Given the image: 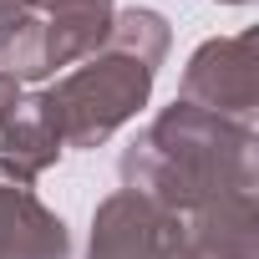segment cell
Returning <instances> with one entry per match:
<instances>
[{"instance_id":"6da1fadb","label":"cell","mask_w":259,"mask_h":259,"mask_svg":"<svg viewBox=\"0 0 259 259\" xmlns=\"http://www.w3.org/2000/svg\"><path fill=\"white\" fill-rule=\"evenodd\" d=\"M122 188L168 213H198L234 193H259V133L249 122L173 102L117 158Z\"/></svg>"},{"instance_id":"7a4b0ae2","label":"cell","mask_w":259,"mask_h":259,"mask_svg":"<svg viewBox=\"0 0 259 259\" xmlns=\"http://www.w3.org/2000/svg\"><path fill=\"white\" fill-rule=\"evenodd\" d=\"M153 66L127 56L117 46L92 51L71 76H61L46 97L51 117H56V133L61 148H102L127 117H138V107H148L153 97Z\"/></svg>"},{"instance_id":"3957f363","label":"cell","mask_w":259,"mask_h":259,"mask_svg":"<svg viewBox=\"0 0 259 259\" xmlns=\"http://www.w3.org/2000/svg\"><path fill=\"white\" fill-rule=\"evenodd\" d=\"M87 259H219L208 254L183 213L158 208L143 193H112L92 213V249Z\"/></svg>"},{"instance_id":"277c9868","label":"cell","mask_w":259,"mask_h":259,"mask_svg":"<svg viewBox=\"0 0 259 259\" xmlns=\"http://www.w3.org/2000/svg\"><path fill=\"white\" fill-rule=\"evenodd\" d=\"M188 107L249 122L259 107V36L239 31V36H213L203 41L188 66H183V87H178Z\"/></svg>"},{"instance_id":"5b68a950","label":"cell","mask_w":259,"mask_h":259,"mask_svg":"<svg viewBox=\"0 0 259 259\" xmlns=\"http://www.w3.org/2000/svg\"><path fill=\"white\" fill-rule=\"evenodd\" d=\"M0 259H71L66 224L26 188L0 178Z\"/></svg>"},{"instance_id":"8992f818","label":"cell","mask_w":259,"mask_h":259,"mask_svg":"<svg viewBox=\"0 0 259 259\" xmlns=\"http://www.w3.org/2000/svg\"><path fill=\"white\" fill-rule=\"evenodd\" d=\"M31 16L41 26L46 61L56 71V66H71V61H87L92 51H102L117 6L112 0H31Z\"/></svg>"},{"instance_id":"52a82bcc","label":"cell","mask_w":259,"mask_h":259,"mask_svg":"<svg viewBox=\"0 0 259 259\" xmlns=\"http://www.w3.org/2000/svg\"><path fill=\"white\" fill-rule=\"evenodd\" d=\"M61 158V133L46 97H21V107L0 122V178L6 183H36L51 163Z\"/></svg>"},{"instance_id":"ba28073f","label":"cell","mask_w":259,"mask_h":259,"mask_svg":"<svg viewBox=\"0 0 259 259\" xmlns=\"http://www.w3.org/2000/svg\"><path fill=\"white\" fill-rule=\"evenodd\" d=\"M168 41H173L168 21H163L158 11L133 6V11H117V16H112V31H107V41H102V46H117V51L138 56V61H148V66L158 71V66H163V56H168Z\"/></svg>"},{"instance_id":"9c48e42d","label":"cell","mask_w":259,"mask_h":259,"mask_svg":"<svg viewBox=\"0 0 259 259\" xmlns=\"http://www.w3.org/2000/svg\"><path fill=\"white\" fill-rule=\"evenodd\" d=\"M16 107H21V81L0 71V122H6V117H11Z\"/></svg>"},{"instance_id":"30bf717a","label":"cell","mask_w":259,"mask_h":259,"mask_svg":"<svg viewBox=\"0 0 259 259\" xmlns=\"http://www.w3.org/2000/svg\"><path fill=\"white\" fill-rule=\"evenodd\" d=\"M26 11H31V0H0V31H11Z\"/></svg>"},{"instance_id":"8fae6325","label":"cell","mask_w":259,"mask_h":259,"mask_svg":"<svg viewBox=\"0 0 259 259\" xmlns=\"http://www.w3.org/2000/svg\"><path fill=\"white\" fill-rule=\"evenodd\" d=\"M224 6H249V0H224Z\"/></svg>"}]
</instances>
